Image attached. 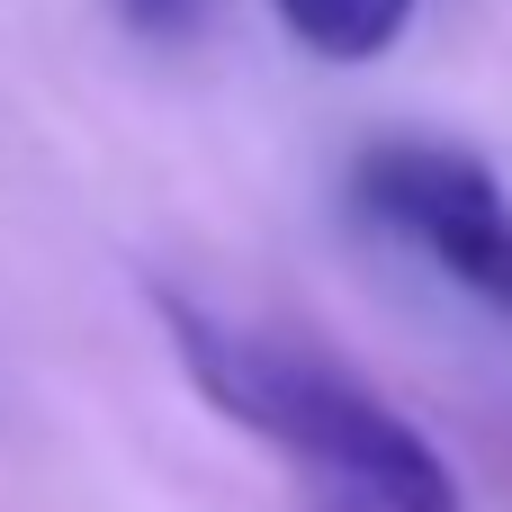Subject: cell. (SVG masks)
Listing matches in <instances>:
<instances>
[{"instance_id": "cell-1", "label": "cell", "mask_w": 512, "mask_h": 512, "mask_svg": "<svg viewBox=\"0 0 512 512\" xmlns=\"http://www.w3.org/2000/svg\"><path fill=\"white\" fill-rule=\"evenodd\" d=\"M162 324L180 342L189 387L225 423H243L252 441H270L297 468L306 512H468L459 477L441 468V450L405 414H387L360 378L324 369L297 342L225 324V315H207V306H189L171 288H162Z\"/></svg>"}, {"instance_id": "cell-2", "label": "cell", "mask_w": 512, "mask_h": 512, "mask_svg": "<svg viewBox=\"0 0 512 512\" xmlns=\"http://www.w3.org/2000/svg\"><path fill=\"white\" fill-rule=\"evenodd\" d=\"M351 198L387 234H405L450 288H468L486 315H512V198L477 153L432 144V135L369 144L351 171Z\"/></svg>"}, {"instance_id": "cell-3", "label": "cell", "mask_w": 512, "mask_h": 512, "mask_svg": "<svg viewBox=\"0 0 512 512\" xmlns=\"http://www.w3.org/2000/svg\"><path fill=\"white\" fill-rule=\"evenodd\" d=\"M279 27L324 63H369L414 27V0H270Z\"/></svg>"}, {"instance_id": "cell-4", "label": "cell", "mask_w": 512, "mask_h": 512, "mask_svg": "<svg viewBox=\"0 0 512 512\" xmlns=\"http://www.w3.org/2000/svg\"><path fill=\"white\" fill-rule=\"evenodd\" d=\"M117 18H126L135 36H189V27L207 18V0H117Z\"/></svg>"}]
</instances>
